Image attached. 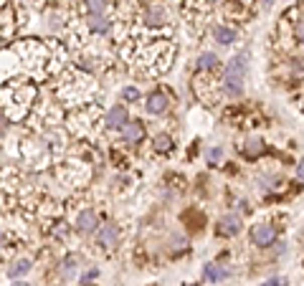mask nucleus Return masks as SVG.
<instances>
[{"mask_svg": "<svg viewBox=\"0 0 304 286\" xmlns=\"http://www.w3.org/2000/svg\"><path fill=\"white\" fill-rule=\"evenodd\" d=\"M261 152H264L261 139H249V142H246V155H249V157H259Z\"/></svg>", "mask_w": 304, "mask_h": 286, "instance_id": "nucleus-17", "label": "nucleus"}, {"mask_svg": "<svg viewBox=\"0 0 304 286\" xmlns=\"http://www.w3.org/2000/svg\"><path fill=\"white\" fill-rule=\"evenodd\" d=\"M291 76L294 79H304V61H299V58L291 61Z\"/></svg>", "mask_w": 304, "mask_h": 286, "instance_id": "nucleus-19", "label": "nucleus"}, {"mask_svg": "<svg viewBox=\"0 0 304 286\" xmlns=\"http://www.w3.org/2000/svg\"><path fill=\"white\" fill-rule=\"evenodd\" d=\"M216 63H218V56H216V53H203V56L198 58V68H203V71L216 68Z\"/></svg>", "mask_w": 304, "mask_h": 286, "instance_id": "nucleus-14", "label": "nucleus"}, {"mask_svg": "<svg viewBox=\"0 0 304 286\" xmlns=\"http://www.w3.org/2000/svg\"><path fill=\"white\" fill-rule=\"evenodd\" d=\"M16 286H28V283H16Z\"/></svg>", "mask_w": 304, "mask_h": 286, "instance_id": "nucleus-27", "label": "nucleus"}, {"mask_svg": "<svg viewBox=\"0 0 304 286\" xmlns=\"http://www.w3.org/2000/svg\"><path fill=\"white\" fill-rule=\"evenodd\" d=\"M127 124H130L127 109L125 107H112V112L107 114V127L109 129H125Z\"/></svg>", "mask_w": 304, "mask_h": 286, "instance_id": "nucleus-3", "label": "nucleus"}, {"mask_svg": "<svg viewBox=\"0 0 304 286\" xmlns=\"http://www.w3.org/2000/svg\"><path fill=\"white\" fill-rule=\"evenodd\" d=\"M89 28H91L94 33H107V31L112 28V23H109L104 16H89Z\"/></svg>", "mask_w": 304, "mask_h": 286, "instance_id": "nucleus-11", "label": "nucleus"}, {"mask_svg": "<svg viewBox=\"0 0 304 286\" xmlns=\"http://www.w3.org/2000/svg\"><path fill=\"white\" fill-rule=\"evenodd\" d=\"M107 0H86V8H89V13L91 16H102L104 11H107Z\"/></svg>", "mask_w": 304, "mask_h": 286, "instance_id": "nucleus-16", "label": "nucleus"}, {"mask_svg": "<svg viewBox=\"0 0 304 286\" xmlns=\"http://www.w3.org/2000/svg\"><path fill=\"white\" fill-rule=\"evenodd\" d=\"M28 271H31V261H26V258H23V261H18L13 268H8V276H11V278H16V276H23V273H28Z\"/></svg>", "mask_w": 304, "mask_h": 286, "instance_id": "nucleus-15", "label": "nucleus"}, {"mask_svg": "<svg viewBox=\"0 0 304 286\" xmlns=\"http://www.w3.org/2000/svg\"><path fill=\"white\" fill-rule=\"evenodd\" d=\"M122 97H125L127 102H137V99H140V91H137L135 86H127L125 91H122Z\"/></svg>", "mask_w": 304, "mask_h": 286, "instance_id": "nucleus-21", "label": "nucleus"}, {"mask_svg": "<svg viewBox=\"0 0 304 286\" xmlns=\"http://www.w3.org/2000/svg\"><path fill=\"white\" fill-rule=\"evenodd\" d=\"M122 134H125V142H130V145H140L145 139V127H142V122H130L122 129Z\"/></svg>", "mask_w": 304, "mask_h": 286, "instance_id": "nucleus-5", "label": "nucleus"}, {"mask_svg": "<svg viewBox=\"0 0 304 286\" xmlns=\"http://www.w3.org/2000/svg\"><path fill=\"white\" fill-rule=\"evenodd\" d=\"M213 36H216V41H218L221 46H228V43L236 41V31L228 28V26H218V28L213 31Z\"/></svg>", "mask_w": 304, "mask_h": 286, "instance_id": "nucleus-10", "label": "nucleus"}, {"mask_svg": "<svg viewBox=\"0 0 304 286\" xmlns=\"http://www.w3.org/2000/svg\"><path fill=\"white\" fill-rule=\"evenodd\" d=\"M96 273H99V271H89V273L84 276V283H86V281H91V278H96Z\"/></svg>", "mask_w": 304, "mask_h": 286, "instance_id": "nucleus-24", "label": "nucleus"}, {"mask_svg": "<svg viewBox=\"0 0 304 286\" xmlns=\"http://www.w3.org/2000/svg\"><path fill=\"white\" fill-rule=\"evenodd\" d=\"M246 58H249L246 53H238V56L228 63V68H226L223 84H226V91L233 94V97H238V94L243 91V79H246V68H249Z\"/></svg>", "mask_w": 304, "mask_h": 286, "instance_id": "nucleus-1", "label": "nucleus"}, {"mask_svg": "<svg viewBox=\"0 0 304 286\" xmlns=\"http://www.w3.org/2000/svg\"><path fill=\"white\" fill-rule=\"evenodd\" d=\"M152 145H155V152H170L172 150V137L170 134H157L155 139H152Z\"/></svg>", "mask_w": 304, "mask_h": 286, "instance_id": "nucleus-12", "label": "nucleus"}, {"mask_svg": "<svg viewBox=\"0 0 304 286\" xmlns=\"http://www.w3.org/2000/svg\"><path fill=\"white\" fill-rule=\"evenodd\" d=\"M8 26L13 28V13H8V6H3V36L8 38Z\"/></svg>", "mask_w": 304, "mask_h": 286, "instance_id": "nucleus-20", "label": "nucleus"}, {"mask_svg": "<svg viewBox=\"0 0 304 286\" xmlns=\"http://www.w3.org/2000/svg\"><path fill=\"white\" fill-rule=\"evenodd\" d=\"M170 248H172V253L185 251V238H182V236H172L170 238Z\"/></svg>", "mask_w": 304, "mask_h": 286, "instance_id": "nucleus-18", "label": "nucleus"}, {"mask_svg": "<svg viewBox=\"0 0 304 286\" xmlns=\"http://www.w3.org/2000/svg\"><path fill=\"white\" fill-rule=\"evenodd\" d=\"M264 286H286V278H279V276H274V278L264 281Z\"/></svg>", "mask_w": 304, "mask_h": 286, "instance_id": "nucleus-23", "label": "nucleus"}, {"mask_svg": "<svg viewBox=\"0 0 304 286\" xmlns=\"http://www.w3.org/2000/svg\"><path fill=\"white\" fill-rule=\"evenodd\" d=\"M241 231V218L238 216H226V218H221V223H218V233L221 236H236Z\"/></svg>", "mask_w": 304, "mask_h": 286, "instance_id": "nucleus-7", "label": "nucleus"}, {"mask_svg": "<svg viewBox=\"0 0 304 286\" xmlns=\"http://www.w3.org/2000/svg\"><path fill=\"white\" fill-rule=\"evenodd\" d=\"M296 175H299V177H301V180H304V160H301V162H299V167H296Z\"/></svg>", "mask_w": 304, "mask_h": 286, "instance_id": "nucleus-25", "label": "nucleus"}, {"mask_svg": "<svg viewBox=\"0 0 304 286\" xmlns=\"http://www.w3.org/2000/svg\"><path fill=\"white\" fill-rule=\"evenodd\" d=\"M76 231L79 233H94L96 231V213L91 208L81 210L79 213V218H76Z\"/></svg>", "mask_w": 304, "mask_h": 286, "instance_id": "nucleus-4", "label": "nucleus"}, {"mask_svg": "<svg viewBox=\"0 0 304 286\" xmlns=\"http://www.w3.org/2000/svg\"><path fill=\"white\" fill-rule=\"evenodd\" d=\"M228 273H231V271H228V268H221L218 263H208V266L203 268V276H206L208 281H213V283H216V281L228 278Z\"/></svg>", "mask_w": 304, "mask_h": 286, "instance_id": "nucleus-9", "label": "nucleus"}, {"mask_svg": "<svg viewBox=\"0 0 304 286\" xmlns=\"http://www.w3.org/2000/svg\"><path fill=\"white\" fill-rule=\"evenodd\" d=\"M294 38H296L299 43H304V21L296 23V28H294Z\"/></svg>", "mask_w": 304, "mask_h": 286, "instance_id": "nucleus-22", "label": "nucleus"}, {"mask_svg": "<svg viewBox=\"0 0 304 286\" xmlns=\"http://www.w3.org/2000/svg\"><path fill=\"white\" fill-rule=\"evenodd\" d=\"M274 238H276V231H274V226H269V223H261V226H256L254 231H251V241L256 243V246H271L274 243Z\"/></svg>", "mask_w": 304, "mask_h": 286, "instance_id": "nucleus-2", "label": "nucleus"}, {"mask_svg": "<svg viewBox=\"0 0 304 286\" xmlns=\"http://www.w3.org/2000/svg\"><path fill=\"white\" fill-rule=\"evenodd\" d=\"M211 160H221V150H211Z\"/></svg>", "mask_w": 304, "mask_h": 286, "instance_id": "nucleus-26", "label": "nucleus"}, {"mask_svg": "<svg viewBox=\"0 0 304 286\" xmlns=\"http://www.w3.org/2000/svg\"><path fill=\"white\" fill-rule=\"evenodd\" d=\"M117 226L114 223H107L102 231H99V246H104V248H112L114 243H117Z\"/></svg>", "mask_w": 304, "mask_h": 286, "instance_id": "nucleus-8", "label": "nucleus"}, {"mask_svg": "<svg viewBox=\"0 0 304 286\" xmlns=\"http://www.w3.org/2000/svg\"><path fill=\"white\" fill-rule=\"evenodd\" d=\"M167 97L162 94V91H152L150 97H147V112L150 114H162L165 109H167Z\"/></svg>", "mask_w": 304, "mask_h": 286, "instance_id": "nucleus-6", "label": "nucleus"}, {"mask_svg": "<svg viewBox=\"0 0 304 286\" xmlns=\"http://www.w3.org/2000/svg\"><path fill=\"white\" fill-rule=\"evenodd\" d=\"M147 23L150 26H162L165 23V13H162L160 6H150L147 8Z\"/></svg>", "mask_w": 304, "mask_h": 286, "instance_id": "nucleus-13", "label": "nucleus"}]
</instances>
